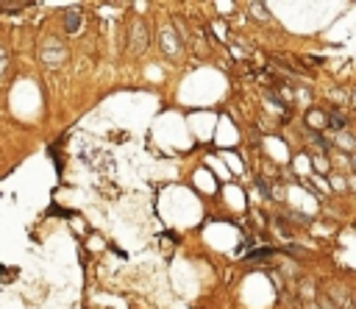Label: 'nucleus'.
<instances>
[{
	"label": "nucleus",
	"mask_w": 356,
	"mask_h": 309,
	"mask_svg": "<svg viewBox=\"0 0 356 309\" xmlns=\"http://www.w3.org/2000/svg\"><path fill=\"white\" fill-rule=\"evenodd\" d=\"M134 31H136V37L131 34V50L139 53L142 47H145V42H147V39H145V22H142V20H136V22H134Z\"/></svg>",
	"instance_id": "nucleus-1"
},
{
	"label": "nucleus",
	"mask_w": 356,
	"mask_h": 309,
	"mask_svg": "<svg viewBox=\"0 0 356 309\" xmlns=\"http://www.w3.org/2000/svg\"><path fill=\"white\" fill-rule=\"evenodd\" d=\"M64 25H67L70 34H75V31H78V25H81V14H78V11H67V17H64Z\"/></svg>",
	"instance_id": "nucleus-2"
},
{
	"label": "nucleus",
	"mask_w": 356,
	"mask_h": 309,
	"mask_svg": "<svg viewBox=\"0 0 356 309\" xmlns=\"http://www.w3.org/2000/svg\"><path fill=\"white\" fill-rule=\"evenodd\" d=\"M329 128H334V131H342V128H345V117H342L340 111H331V115H329Z\"/></svg>",
	"instance_id": "nucleus-3"
},
{
	"label": "nucleus",
	"mask_w": 356,
	"mask_h": 309,
	"mask_svg": "<svg viewBox=\"0 0 356 309\" xmlns=\"http://www.w3.org/2000/svg\"><path fill=\"white\" fill-rule=\"evenodd\" d=\"M273 254H276L273 248H259V251H251L245 259H248V262H262L264 257H273Z\"/></svg>",
	"instance_id": "nucleus-4"
},
{
	"label": "nucleus",
	"mask_w": 356,
	"mask_h": 309,
	"mask_svg": "<svg viewBox=\"0 0 356 309\" xmlns=\"http://www.w3.org/2000/svg\"><path fill=\"white\" fill-rule=\"evenodd\" d=\"M345 309H351V306H345Z\"/></svg>",
	"instance_id": "nucleus-5"
}]
</instances>
